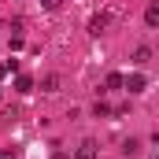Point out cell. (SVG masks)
I'll use <instances>...</instances> for the list:
<instances>
[{"mask_svg": "<svg viewBox=\"0 0 159 159\" xmlns=\"http://www.w3.org/2000/svg\"><path fill=\"white\" fill-rule=\"evenodd\" d=\"M7 74H11V67H7V59H4V63H0V78H7Z\"/></svg>", "mask_w": 159, "mask_h": 159, "instance_id": "5bb4252c", "label": "cell"}, {"mask_svg": "<svg viewBox=\"0 0 159 159\" xmlns=\"http://www.w3.org/2000/svg\"><path fill=\"white\" fill-rule=\"evenodd\" d=\"M52 159H70V156H67V152H52Z\"/></svg>", "mask_w": 159, "mask_h": 159, "instance_id": "9a60e30c", "label": "cell"}, {"mask_svg": "<svg viewBox=\"0 0 159 159\" xmlns=\"http://www.w3.org/2000/svg\"><path fill=\"white\" fill-rule=\"evenodd\" d=\"M7 30H11V34L19 37V34H22V19H11V22H7Z\"/></svg>", "mask_w": 159, "mask_h": 159, "instance_id": "7c38bea8", "label": "cell"}, {"mask_svg": "<svg viewBox=\"0 0 159 159\" xmlns=\"http://www.w3.org/2000/svg\"><path fill=\"white\" fill-rule=\"evenodd\" d=\"M0 159H19V148H4V152H0Z\"/></svg>", "mask_w": 159, "mask_h": 159, "instance_id": "4fadbf2b", "label": "cell"}, {"mask_svg": "<svg viewBox=\"0 0 159 159\" xmlns=\"http://www.w3.org/2000/svg\"><path fill=\"white\" fill-rule=\"evenodd\" d=\"M107 22H111V19H107L104 11H100V15H93V19H89V34H93V37H100V34L107 30Z\"/></svg>", "mask_w": 159, "mask_h": 159, "instance_id": "277c9868", "label": "cell"}, {"mask_svg": "<svg viewBox=\"0 0 159 159\" xmlns=\"http://www.w3.org/2000/svg\"><path fill=\"white\" fill-rule=\"evenodd\" d=\"M152 159H159V156H152Z\"/></svg>", "mask_w": 159, "mask_h": 159, "instance_id": "2e32d148", "label": "cell"}, {"mask_svg": "<svg viewBox=\"0 0 159 159\" xmlns=\"http://www.w3.org/2000/svg\"><path fill=\"white\" fill-rule=\"evenodd\" d=\"M122 152H126V156H133V152H141V141H133V137H129V141L122 144Z\"/></svg>", "mask_w": 159, "mask_h": 159, "instance_id": "30bf717a", "label": "cell"}, {"mask_svg": "<svg viewBox=\"0 0 159 159\" xmlns=\"http://www.w3.org/2000/svg\"><path fill=\"white\" fill-rule=\"evenodd\" d=\"M41 7H44V11H59V7H63V0H41Z\"/></svg>", "mask_w": 159, "mask_h": 159, "instance_id": "8fae6325", "label": "cell"}, {"mask_svg": "<svg viewBox=\"0 0 159 159\" xmlns=\"http://www.w3.org/2000/svg\"><path fill=\"white\" fill-rule=\"evenodd\" d=\"M148 59H152V48H148V44H141V48L133 52V63H137V67H144Z\"/></svg>", "mask_w": 159, "mask_h": 159, "instance_id": "52a82bcc", "label": "cell"}, {"mask_svg": "<svg viewBox=\"0 0 159 159\" xmlns=\"http://www.w3.org/2000/svg\"><path fill=\"white\" fill-rule=\"evenodd\" d=\"M41 85H44V93H56V89H59V78H56V74H48Z\"/></svg>", "mask_w": 159, "mask_h": 159, "instance_id": "9c48e42d", "label": "cell"}, {"mask_svg": "<svg viewBox=\"0 0 159 159\" xmlns=\"http://www.w3.org/2000/svg\"><path fill=\"white\" fill-rule=\"evenodd\" d=\"M93 115H96V119H107V115H115V107H111L107 100H96V104H93Z\"/></svg>", "mask_w": 159, "mask_h": 159, "instance_id": "8992f818", "label": "cell"}, {"mask_svg": "<svg viewBox=\"0 0 159 159\" xmlns=\"http://www.w3.org/2000/svg\"><path fill=\"white\" fill-rule=\"evenodd\" d=\"M122 85H126V74H119V70H111V74L104 78V89H100V93H115V89H122Z\"/></svg>", "mask_w": 159, "mask_h": 159, "instance_id": "3957f363", "label": "cell"}, {"mask_svg": "<svg viewBox=\"0 0 159 159\" xmlns=\"http://www.w3.org/2000/svg\"><path fill=\"white\" fill-rule=\"evenodd\" d=\"M144 26H148V30H159V0H148V7H144Z\"/></svg>", "mask_w": 159, "mask_h": 159, "instance_id": "7a4b0ae2", "label": "cell"}, {"mask_svg": "<svg viewBox=\"0 0 159 159\" xmlns=\"http://www.w3.org/2000/svg\"><path fill=\"white\" fill-rule=\"evenodd\" d=\"M122 89H126L129 96H137V93H144V89H148V78H144L141 70H133V74H126V85H122Z\"/></svg>", "mask_w": 159, "mask_h": 159, "instance_id": "6da1fadb", "label": "cell"}, {"mask_svg": "<svg viewBox=\"0 0 159 159\" xmlns=\"http://www.w3.org/2000/svg\"><path fill=\"white\" fill-rule=\"evenodd\" d=\"M74 159H96V141H81L74 148Z\"/></svg>", "mask_w": 159, "mask_h": 159, "instance_id": "5b68a950", "label": "cell"}, {"mask_svg": "<svg viewBox=\"0 0 159 159\" xmlns=\"http://www.w3.org/2000/svg\"><path fill=\"white\" fill-rule=\"evenodd\" d=\"M15 89H19V93H34V78H30V74H19V78H15Z\"/></svg>", "mask_w": 159, "mask_h": 159, "instance_id": "ba28073f", "label": "cell"}]
</instances>
